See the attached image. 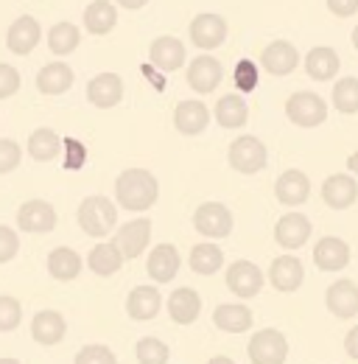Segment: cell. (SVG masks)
<instances>
[{"mask_svg":"<svg viewBox=\"0 0 358 364\" xmlns=\"http://www.w3.org/2000/svg\"><path fill=\"white\" fill-rule=\"evenodd\" d=\"M160 196V185L157 177L146 168H126L118 180H115V199L124 210H148Z\"/></svg>","mask_w":358,"mask_h":364,"instance_id":"obj_1","label":"cell"},{"mask_svg":"<svg viewBox=\"0 0 358 364\" xmlns=\"http://www.w3.org/2000/svg\"><path fill=\"white\" fill-rule=\"evenodd\" d=\"M118 225V210L107 196H87L79 205V228L92 238L109 235Z\"/></svg>","mask_w":358,"mask_h":364,"instance_id":"obj_2","label":"cell"},{"mask_svg":"<svg viewBox=\"0 0 358 364\" xmlns=\"http://www.w3.org/2000/svg\"><path fill=\"white\" fill-rule=\"evenodd\" d=\"M227 157H229V166L238 174H258V171L266 168V160H268L264 140H258V137L252 135L235 137L232 146H229V151H227Z\"/></svg>","mask_w":358,"mask_h":364,"instance_id":"obj_3","label":"cell"},{"mask_svg":"<svg viewBox=\"0 0 358 364\" xmlns=\"http://www.w3.org/2000/svg\"><path fill=\"white\" fill-rule=\"evenodd\" d=\"M286 115H288L291 124H297L303 129H311V127H319V124L327 121V104L316 92H294L286 101Z\"/></svg>","mask_w":358,"mask_h":364,"instance_id":"obj_4","label":"cell"},{"mask_svg":"<svg viewBox=\"0 0 358 364\" xmlns=\"http://www.w3.org/2000/svg\"><path fill=\"white\" fill-rule=\"evenodd\" d=\"M249 359L252 364H286L288 359V339L277 328H264L249 339Z\"/></svg>","mask_w":358,"mask_h":364,"instance_id":"obj_5","label":"cell"},{"mask_svg":"<svg viewBox=\"0 0 358 364\" xmlns=\"http://www.w3.org/2000/svg\"><path fill=\"white\" fill-rule=\"evenodd\" d=\"M193 228L207 238H227L232 232V213L222 202H205L193 213Z\"/></svg>","mask_w":358,"mask_h":364,"instance_id":"obj_6","label":"cell"},{"mask_svg":"<svg viewBox=\"0 0 358 364\" xmlns=\"http://www.w3.org/2000/svg\"><path fill=\"white\" fill-rule=\"evenodd\" d=\"M227 289L241 297V300H249L255 294H261L264 289V272L252 264V261H235L229 269H227Z\"/></svg>","mask_w":358,"mask_h":364,"instance_id":"obj_7","label":"cell"},{"mask_svg":"<svg viewBox=\"0 0 358 364\" xmlns=\"http://www.w3.org/2000/svg\"><path fill=\"white\" fill-rule=\"evenodd\" d=\"M148 238H151V219H134L115 232L112 244L118 247L124 261H132L137 255H143V250L148 247Z\"/></svg>","mask_w":358,"mask_h":364,"instance_id":"obj_8","label":"cell"},{"mask_svg":"<svg viewBox=\"0 0 358 364\" xmlns=\"http://www.w3.org/2000/svg\"><path fill=\"white\" fill-rule=\"evenodd\" d=\"M227 40V20L222 14H199L190 23V43L199 50H213Z\"/></svg>","mask_w":358,"mask_h":364,"instance_id":"obj_9","label":"cell"},{"mask_svg":"<svg viewBox=\"0 0 358 364\" xmlns=\"http://www.w3.org/2000/svg\"><path fill=\"white\" fill-rule=\"evenodd\" d=\"M40 37H43L40 20H34L31 14H23V17H17V20L11 23V28H9V34H6V48H9L11 53H17V56H28V53L37 48Z\"/></svg>","mask_w":358,"mask_h":364,"instance_id":"obj_10","label":"cell"},{"mask_svg":"<svg viewBox=\"0 0 358 364\" xmlns=\"http://www.w3.org/2000/svg\"><path fill=\"white\" fill-rule=\"evenodd\" d=\"M222 76H224L222 62L216 56H196L188 65V85H190V90L202 92V95L216 90L219 82H222Z\"/></svg>","mask_w":358,"mask_h":364,"instance_id":"obj_11","label":"cell"},{"mask_svg":"<svg viewBox=\"0 0 358 364\" xmlns=\"http://www.w3.org/2000/svg\"><path fill=\"white\" fill-rule=\"evenodd\" d=\"M308 238H311V222L303 213H286L274 225V241L283 250H300L308 244Z\"/></svg>","mask_w":358,"mask_h":364,"instance_id":"obj_12","label":"cell"},{"mask_svg":"<svg viewBox=\"0 0 358 364\" xmlns=\"http://www.w3.org/2000/svg\"><path fill=\"white\" fill-rule=\"evenodd\" d=\"M17 228L26 232H50L56 228V210L45 199H31L17 210Z\"/></svg>","mask_w":358,"mask_h":364,"instance_id":"obj_13","label":"cell"},{"mask_svg":"<svg viewBox=\"0 0 358 364\" xmlns=\"http://www.w3.org/2000/svg\"><path fill=\"white\" fill-rule=\"evenodd\" d=\"M261 65H264V70L271 73V76H288L300 65V50L291 46V43H286V40H274L268 48H264Z\"/></svg>","mask_w":358,"mask_h":364,"instance_id":"obj_14","label":"cell"},{"mask_svg":"<svg viewBox=\"0 0 358 364\" xmlns=\"http://www.w3.org/2000/svg\"><path fill=\"white\" fill-rule=\"evenodd\" d=\"M313 264L322 272H339V269H345L350 264V247L336 235H325L313 247Z\"/></svg>","mask_w":358,"mask_h":364,"instance_id":"obj_15","label":"cell"},{"mask_svg":"<svg viewBox=\"0 0 358 364\" xmlns=\"http://www.w3.org/2000/svg\"><path fill=\"white\" fill-rule=\"evenodd\" d=\"M311 193V180L300 171V168H288L277 177V185H274V196L280 205H288V208H297L308 199Z\"/></svg>","mask_w":358,"mask_h":364,"instance_id":"obj_16","label":"cell"},{"mask_svg":"<svg viewBox=\"0 0 358 364\" xmlns=\"http://www.w3.org/2000/svg\"><path fill=\"white\" fill-rule=\"evenodd\" d=\"M327 311L339 319H350L358 314V286L353 280H336L333 286H327L325 294Z\"/></svg>","mask_w":358,"mask_h":364,"instance_id":"obj_17","label":"cell"},{"mask_svg":"<svg viewBox=\"0 0 358 364\" xmlns=\"http://www.w3.org/2000/svg\"><path fill=\"white\" fill-rule=\"evenodd\" d=\"M121 98H124V79L118 73H98L95 79H90L87 101L92 107L109 109V107L121 104Z\"/></svg>","mask_w":358,"mask_h":364,"instance_id":"obj_18","label":"cell"},{"mask_svg":"<svg viewBox=\"0 0 358 364\" xmlns=\"http://www.w3.org/2000/svg\"><path fill=\"white\" fill-rule=\"evenodd\" d=\"M303 261L294 258V255H280L271 261L268 267V283L277 289V291H297L303 286Z\"/></svg>","mask_w":358,"mask_h":364,"instance_id":"obj_19","label":"cell"},{"mask_svg":"<svg viewBox=\"0 0 358 364\" xmlns=\"http://www.w3.org/2000/svg\"><path fill=\"white\" fill-rule=\"evenodd\" d=\"M322 199L333 210H347L358 199V182L347 174H333L322 182Z\"/></svg>","mask_w":358,"mask_h":364,"instance_id":"obj_20","label":"cell"},{"mask_svg":"<svg viewBox=\"0 0 358 364\" xmlns=\"http://www.w3.org/2000/svg\"><path fill=\"white\" fill-rule=\"evenodd\" d=\"M210 124V109L202 101H179L174 109V127L182 135H202Z\"/></svg>","mask_w":358,"mask_h":364,"instance_id":"obj_21","label":"cell"},{"mask_svg":"<svg viewBox=\"0 0 358 364\" xmlns=\"http://www.w3.org/2000/svg\"><path fill=\"white\" fill-rule=\"evenodd\" d=\"M65 333H67V322L53 309H45L31 319V336H34V342H40L45 348L59 345L65 339Z\"/></svg>","mask_w":358,"mask_h":364,"instance_id":"obj_22","label":"cell"},{"mask_svg":"<svg viewBox=\"0 0 358 364\" xmlns=\"http://www.w3.org/2000/svg\"><path fill=\"white\" fill-rule=\"evenodd\" d=\"M146 272L157 283H171L179 272V252L174 244H157L148 255Z\"/></svg>","mask_w":358,"mask_h":364,"instance_id":"obj_23","label":"cell"},{"mask_svg":"<svg viewBox=\"0 0 358 364\" xmlns=\"http://www.w3.org/2000/svg\"><path fill=\"white\" fill-rule=\"evenodd\" d=\"M160 309H163V297H160V289L154 286H137L126 297V314L137 322L154 319L160 314Z\"/></svg>","mask_w":358,"mask_h":364,"instance_id":"obj_24","label":"cell"},{"mask_svg":"<svg viewBox=\"0 0 358 364\" xmlns=\"http://www.w3.org/2000/svg\"><path fill=\"white\" fill-rule=\"evenodd\" d=\"M148 59H151L154 68L171 73L185 62V46L179 43L177 37H157L148 48Z\"/></svg>","mask_w":358,"mask_h":364,"instance_id":"obj_25","label":"cell"},{"mask_svg":"<svg viewBox=\"0 0 358 364\" xmlns=\"http://www.w3.org/2000/svg\"><path fill=\"white\" fill-rule=\"evenodd\" d=\"M73 87V70L65 62H50L37 73V90L43 95H62Z\"/></svg>","mask_w":358,"mask_h":364,"instance_id":"obj_26","label":"cell"},{"mask_svg":"<svg viewBox=\"0 0 358 364\" xmlns=\"http://www.w3.org/2000/svg\"><path fill=\"white\" fill-rule=\"evenodd\" d=\"M168 314L177 325H190L202 314V297L193 289H177L168 297Z\"/></svg>","mask_w":358,"mask_h":364,"instance_id":"obj_27","label":"cell"},{"mask_svg":"<svg viewBox=\"0 0 358 364\" xmlns=\"http://www.w3.org/2000/svg\"><path fill=\"white\" fill-rule=\"evenodd\" d=\"M48 272H50L53 280H62V283L76 280L79 272H82V255L76 250H70V247H56L48 255Z\"/></svg>","mask_w":358,"mask_h":364,"instance_id":"obj_28","label":"cell"},{"mask_svg":"<svg viewBox=\"0 0 358 364\" xmlns=\"http://www.w3.org/2000/svg\"><path fill=\"white\" fill-rule=\"evenodd\" d=\"M339 68H342L339 65V53L333 48L319 46L308 50V56H305V73L311 76L313 82H330Z\"/></svg>","mask_w":358,"mask_h":364,"instance_id":"obj_29","label":"cell"},{"mask_svg":"<svg viewBox=\"0 0 358 364\" xmlns=\"http://www.w3.org/2000/svg\"><path fill=\"white\" fill-rule=\"evenodd\" d=\"M118 26V9L109 0H95L85 9V28L95 37L109 34Z\"/></svg>","mask_w":358,"mask_h":364,"instance_id":"obj_30","label":"cell"},{"mask_svg":"<svg viewBox=\"0 0 358 364\" xmlns=\"http://www.w3.org/2000/svg\"><path fill=\"white\" fill-rule=\"evenodd\" d=\"M213 322L224 333H244L252 328V311L241 303H224L213 311Z\"/></svg>","mask_w":358,"mask_h":364,"instance_id":"obj_31","label":"cell"},{"mask_svg":"<svg viewBox=\"0 0 358 364\" xmlns=\"http://www.w3.org/2000/svg\"><path fill=\"white\" fill-rule=\"evenodd\" d=\"M216 121L222 124L224 129H241L246 121H249V107L241 95L229 92V95H222L216 101Z\"/></svg>","mask_w":358,"mask_h":364,"instance_id":"obj_32","label":"cell"},{"mask_svg":"<svg viewBox=\"0 0 358 364\" xmlns=\"http://www.w3.org/2000/svg\"><path fill=\"white\" fill-rule=\"evenodd\" d=\"M87 264L95 274L109 277V274H115L124 267V255L118 252V247H115L112 241H109V244H95L92 252H90Z\"/></svg>","mask_w":358,"mask_h":364,"instance_id":"obj_33","label":"cell"},{"mask_svg":"<svg viewBox=\"0 0 358 364\" xmlns=\"http://www.w3.org/2000/svg\"><path fill=\"white\" fill-rule=\"evenodd\" d=\"M224 267V252L216 244H196L190 250V269L196 274H216Z\"/></svg>","mask_w":358,"mask_h":364,"instance_id":"obj_34","label":"cell"},{"mask_svg":"<svg viewBox=\"0 0 358 364\" xmlns=\"http://www.w3.org/2000/svg\"><path fill=\"white\" fill-rule=\"evenodd\" d=\"M82 43V31L73 26V23H56L50 31H48V48L56 53V56H67L73 53Z\"/></svg>","mask_w":358,"mask_h":364,"instance_id":"obj_35","label":"cell"},{"mask_svg":"<svg viewBox=\"0 0 358 364\" xmlns=\"http://www.w3.org/2000/svg\"><path fill=\"white\" fill-rule=\"evenodd\" d=\"M59 149H62V140H59V135H56L53 129H48V127L31 132V137H28V154H31L37 163L53 160V157L59 154Z\"/></svg>","mask_w":358,"mask_h":364,"instance_id":"obj_36","label":"cell"},{"mask_svg":"<svg viewBox=\"0 0 358 364\" xmlns=\"http://www.w3.org/2000/svg\"><path fill=\"white\" fill-rule=\"evenodd\" d=\"M333 107L342 112V115H356L358 112V79L347 76V79H339L336 87H333Z\"/></svg>","mask_w":358,"mask_h":364,"instance_id":"obj_37","label":"cell"},{"mask_svg":"<svg viewBox=\"0 0 358 364\" xmlns=\"http://www.w3.org/2000/svg\"><path fill=\"white\" fill-rule=\"evenodd\" d=\"M134 356H137L140 364H168L171 350H168V345L160 342L157 336H143V339L137 342V348H134Z\"/></svg>","mask_w":358,"mask_h":364,"instance_id":"obj_38","label":"cell"},{"mask_svg":"<svg viewBox=\"0 0 358 364\" xmlns=\"http://www.w3.org/2000/svg\"><path fill=\"white\" fill-rule=\"evenodd\" d=\"M23 322V306L11 294H0V331L9 333Z\"/></svg>","mask_w":358,"mask_h":364,"instance_id":"obj_39","label":"cell"},{"mask_svg":"<svg viewBox=\"0 0 358 364\" xmlns=\"http://www.w3.org/2000/svg\"><path fill=\"white\" fill-rule=\"evenodd\" d=\"M232 82L241 92H252L258 87V65L249 62V59H241L235 65V73H232Z\"/></svg>","mask_w":358,"mask_h":364,"instance_id":"obj_40","label":"cell"},{"mask_svg":"<svg viewBox=\"0 0 358 364\" xmlns=\"http://www.w3.org/2000/svg\"><path fill=\"white\" fill-rule=\"evenodd\" d=\"M73 364H118V359H115V353L107 345H85L76 353V362Z\"/></svg>","mask_w":358,"mask_h":364,"instance_id":"obj_41","label":"cell"},{"mask_svg":"<svg viewBox=\"0 0 358 364\" xmlns=\"http://www.w3.org/2000/svg\"><path fill=\"white\" fill-rule=\"evenodd\" d=\"M62 146H65V168H67V171H79V168L87 163V149H85V143L76 140V137H65Z\"/></svg>","mask_w":358,"mask_h":364,"instance_id":"obj_42","label":"cell"},{"mask_svg":"<svg viewBox=\"0 0 358 364\" xmlns=\"http://www.w3.org/2000/svg\"><path fill=\"white\" fill-rule=\"evenodd\" d=\"M20 160H23V149H20V143L3 137V140H0V174L14 171V168L20 166Z\"/></svg>","mask_w":358,"mask_h":364,"instance_id":"obj_43","label":"cell"},{"mask_svg":"<svg viewBox=\"0 0 358 364\" xmlns=\"http://www.w3.org/2000/svg\"><path fill=\"white\" fill-rule=\"evenodd\" d=\"M20 252V238L17 232L6 225H0V264H9Z\"/></svg>","mask_w":358,"mask_h":364,"instance_id":"obj_44","label":"cell"},{"mask_svg":"<svg viewBox=\"0 0 358 364\" xmlns=\"http://www.w3.org/2000/svg\"><path fill=\"white\" fill-rule=\"evenodd\" d=\"M17 90H20V73H17V68L0 62V101L3 98H11Z\"/></svg>","mask_w":358,"mask_h":364,"instance_id":"obj_45","label":"cell"},{"mask_svg":"<svg viewBox=\"0 0 358 364\" xmlns=\"http://www.w3.org/2000/svg\"><path fill=\"white\" fill-rule=\"evenodd\" d=\"M327 11L336 17H353L358 11V0H327Z\"/></svg>","mask_w":358,"mask_h":364,"instance_id":"obj_46","label":"cell"},{"mask_svg":"<svg viewBox=\"0 0 358 364\" xmlns=\"http://www.w3.org/2000/svg\"><path fill=\"white\" fill-rule=\"evenodd\" d=\"M345 350H347L350 359H356L358 362V325L347 331V336H345Z\"/></svg>","mask_w":358,"mask_h":364,"instance_id":"obj_47","label":"cell"},{"mask_svg":"<svg viewBox=\"0 0 358 364\" xmlns=\"http://www.w3.org/2000/svg\"><path fill=\"white\" fill-rule=\"evenodd\" d=\"M148 0H118V6H124V9H129V11H134V9H143Z\"/></svg>","mask_w":358,"mask_h":364,"instance_id":"obj_48","label":"cell"},{"mask_svg":"<svg viewBox=\"0 0 358 364\" xmlns=\"http://www.w3.org/2000/svg\"><path fill=\"white\" fill-rule=\"evenodd\" d=\"M347 168H350V171H353V174L358 177V151H356V154H350V157H347Z\"/></svg>","mask_w":358,"mask_h":364,"instance_id":"obj_49","label":"cell"},{"mask_svg":"<svg viewBox=\"0 0 358 364\" xmlns=\"http://www.w3.org/2000/svg\"><path fill=\"white\" fill-rule=\"evenodd\" d=\"M207 364H235V362H232L229 356H213V359H210Z\"/></svg>","mask_w":358,"mask_h":364,"instance_id":"obj_50","label":"cell"},{"mask_svg":"<svg viewBox=\"0 0 358 364\" xmlns=\"http://www.w3.org/2000/svg\"><path fill=\"white\" fill-rule=\"evenodd\" d=\"M353 48L358 50V26H356V31H353Z\"/></svg>","mask_w":358,"mask_h":364,"instance_id":"obj_51","label":"cell"},{"mask_svg":"<svg viewBox=\"0 0 358 364\" xmlns=\"http://www.w3.org/2000/svg\"><path fill=\"white\" fill-rule=\"evenodd\" d=\"M0 364H20L17 359H0Z\"/></svg>","mask_w":358,"mask_h":364,"instance_id":"obj_52","label":"cell"}]
</instances>
